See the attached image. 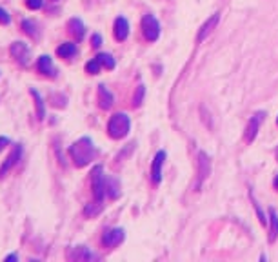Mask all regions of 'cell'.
Instances as JSON below:
<instances>
[{"mask_svg":"<svg viewBox=\"0 0 278 262\" xmlns=\"http://www.w3.org/2000/svg\"><path fill=\"white\" fill-rule=\"evenodd\" d=\"M26 6L29 7V9H42L44 7V0H26Z\"/></svg>","mask_w":278,"mask_h":262,"instance_id":"484cf974","label":"cell"},{"mask_svg":"<svg viewBox=\"0 0 278 262\" xmlns=\"http://www.w3.org/2000/svg\"><path fill=\"white\" fill-rule=\"evenodd\" d=\"M9 53H11L13 58H17L19 64H27L29 62V46L26 42H15V44H11Z\"/></svg>","mask_w":278,"mask_h":262,"instance_id":"8fae6325","label":"cell"},{"mask_svg":"<svg viewBox=\"0 0 278 262\" xmlns=\"http://www.w3.org/2000/svg\"><path fill=\"white\" fill-rule=\"evenodd\" d=\"M113 33H115V39H117L118 42H122V40L128 39V35H129V22H128V19L118 17V19L115 20Z\"/></svg>","mask_w":278,"mask_h":262,"instance_id":"9a60e30c","label":"cell"},{"mask_svg":"<svg viewBox=\"0 0 278 262\" xmlns=\"http://www.w3.org/2000/svg\"><path fill=\"white\" fill-rule=\"evenodd\" d=\"M131 129V119L126 113H115L107 120V135L115 141H120L124 137H128Z\"/></svg>","mask_w":278,"mask_h":262,"instance_id":"7a4b0ae2","label":"cell"},{"mask_svg":"<svg viewBox=\"0 0 278 262\" xmlns=\"http://www.w3.org/2000/svg\"><path fill=\"white\" fill-rule=\"evenodd\" d=\"M9 144H11V141H9L7 137H0V151H2L6 146H9Z\"/></svg>","mask_w":278,"mask_h":262,"instance_id":"f546056e","label":"cell"},{"mask_svg":"<svg viewBox=\"0 0 278 262\" xmlns=\"http://www.w3.org/2000/svg\"><path fill=\"white\" fill-rule=\"evenodd\" d=\"M218 20H220V15L218 13H214V15H211L209 19L204 22L200 26V31H198V35H196V42H204V40L213 33V29L216 26H218Z\"/></svg>","mask_w":278,"mask_h":262,"instance_id":"7c38bea8","label":"cell"},{"mask_svg":"<svg viewBox=\"0 0 278 262\" xmlns=\"http://www.w3.org/2000/svg\"><path fill=\"white\" fill-rule=\"evenodd\" d=\"M67 27H69V33H71L75 40L80 42V40H84L86 37V24L82 22L80 19H71L67 22Z\"/></svg>","mask_w":278,"mask_h":262,"instance_id":"2e32d148","label":"cell"},{"mask_svg":"<svg viewBox=\"0 0 278 262\" xmlns=\"http://www.w3.org/2000/svg\"><path fill=\"white\" fill-rule=\"evenodd\" d=\"M98 106L102 109H111L113 108V104H115V95L111 93L109 90H107V86H104V84H100L98 86Z\"/></svg>","mask_w":278,"mask_h":262,"instance_id":"5bb4252c","label":"cell"},{"mask_svg":"<svg viewBox=\"0 0 278 262\" xmlns=\"http://www.w3.org/2000/svg\"><path fill=\"white\" fill-rule=\"evenodd\" d=\"M100 62V64L106 68V70H115V66H117V62H115V58L111 57L109 53H98L97 57H95Z\"/></svg>","mask_w":278,"mask_h":262,"instance_id":"603a6c76","label":"cell"},{"mask_svg":"<svg viewBox=\"0 0 278 262\" xmlns=\"http://www.w3.org/2000/svg\"><path fill=\"white\" fill-rule=\"evenodd\" d=\"M277 122H278V119H277Z\"/></svg>","mask_w":278,"mask_h":262,"instance_id":"e575fe53","label":"cell"},{"mask_svg":"<svg viewBox=\"0 0 278 262\" xmlns=\"http://www.w3.org/2000/svg\"><path fill=\"white\" fill-rule=\"evenodd\" d=\"M69 261H77V262H87V261H97L98 255H95L87 246H75V248L67 253Z\"/></svg>","mask_w":278,"mask_h":262,"instance_id":"30bf717a","label":"cell"},{"mask_svg":"<svg viewBox=\"0 0 278 262\" xmlns=\"http://www.w3.org/2000/svg\"><path fill=\"white\" fill-rule=\"evenodd\" d=\"M275 155H277V160H278V147H277V153H275Z\"/></svg>","mask_w":278,"mask_h":262,"instance_id":"d6a6232c","label":"cell"},{"mask_svg":"<svg viewBox=\"0 0 278 262\" xmlns=\"http://www.w3.org/2000/svg\"><path fill=\"white\" fill-rule=\"evenodd\" d=\"M126 231L122 228H106L102 233V246L104 248H117L118 244L124 242Z\"/></svg>","mask_w":278,"mask_h":262,"instance_id":"8992f818","label":"cell"},{"mask_svg":"<svg viewBox=\"0 0 278 262\" xmlns=\"http://www.w3.org/2000/svg\"><path fill=\"white\" fill-rule=\"evenodd\" d=\"M29 93H31V96L35 98V108H37V119L39 120H44L45 119V104H44V98H42V95H40L37 90H29Z\"/></svg>","mask_w":278,"mask_h":262,"instance_id":"7402d4cb","label":"cell"},{"mask_svg":"<svg viewBox=\"0 0 278 262\" xmlns=\"http://www.w3.org/2000/svg\"><path fill=\"white\" fill-rule=\"evenodd\" d=\"M251 200H253V204H255V210H257V213H258V218H260V222L262 224H267V218H265V215H264V211L260 210V206H258V202L253 198V193H251Z\"/></svg>","mask_w":278,"mask_h":262,"instance_id":"83f0119b","label":"cell"},{"mask_svg":"<svg viewBox=\"0 0 278 262\" xmlns=\"http://www.w3.org/2000/svg\"><path fill=\"white\" fill-rule=\"evenodd\" d=\"M22 159V146L20 144H17V146L11 149V153L7 155V159L4 160V164L0 166V179H4L7 173L11 171L17 164H19V160Z\"/></svg>","mask_w":278,"mask_h":262,"instance_id":"ba28073f","label":"cell"},{"mask_svg":"<svg viewBox=\"0 0 278 262\" xmlns=\"http://www.w3.org/2000/svg\"><path fill=\"white\" fill-rule=\"evenodd\" d=\"M77 53H78V48L75 42H64V44H60L59 48H57V55H59L60 58H65V60L77 57Z\"/></svg>","mask_w":278,"mask_h":262,"instance_id":"e0dca14e","label":"cell"},{"mask_svg":"<svg viewBox=\"0 0 278 262\" xmlns=\"http://www.w3.org/2000/svg\"><path fill=\"white\" fill-rule=\"evenodd\" d=\"M9 22H11V15L7 13L4 7H0V24H2V26H7Z\"/></svg>","mask_w":278,"mask_h":262,"instance_id":"4316f807","label":"cell"},{"mask_svg":"<svg viewBox=\"0 0 278 262\" xmlns=\"http://www.w3.org/2000/svg\"><path fill=\"white\" fill-rule=\"evenodd\" d=\"M106 195H109L111 198H118L122 195V191H120V180L117 177L106 179Z\"/></svg>","mask_w":278,"mask_h":262,"instance_id":"44dd1931","label":"cell"},{"mask_svg":"<svg viewBox=\"0 0 278 262\" xmlns=\"http://www.w3.org/2000/svg\"><path fill=\"white\" fill-rule=\"evenodd\" d=\"M6 261H19V255H17V253H11V255L6 257Z\"/></svg>","mask_w":278,"mask_h":262,"instance_id":"4dcf8cb0","label":"cell"},{"mask_svg":"<svg viewBox=\"0 0 278 262\" xmlns=\"http://www.w3.org/2000/svg\"><path fill=\"white\" fill-rule=\"evenodd\" d=\"M144 96H146V86H144V84H138L135 91V96H133V106H135V108H138V106L142 104Z\"/></svg>","mask_w":278,"mask_h":262,"instance_id":"cb8c5ba5","label":"cell"},{"mask_svg":"<svg viewBox=\"0 0 278 262\" xmlns=\"http://www.w3.org/2000/svg\"><path fill=\"white\" fill-rule=\"evenodd\" d=\"M104 211V204H102V200H93V202H89V204H86L84 206V217L87 218H95L98 217L100 213Z\"/></svg>","mask_w":278,"mask_h":262,"instance_id":"ffe728a7","label":"cell"},{"mask_svg":"<svg viewBox=\"0 0 278 262\" xmlns=\"http://www.w3.org/2000/svg\"><path fill=\"white\" fill-rule=\"evenodd\" d=\"M264 117H265L264 111H258V113H255V115L249 119L247 128H246V131H244V139H246L247 144H251V142L257 139L260 126H262V122H264Z\"/></svg>","mask_w":278,"mask_h":262,"instance_id":"52a82bcc","label":"cell"},{"mask_svg":"<svg viewBox=\"0 0 278 262\" xmlns=\"http://www.w3.org/2000/svg\"><path fill=\"white\" fill-rule=\"evenodd\" d=\"M278 238V211L269 210V242H277Z\"/></svg>","mask_w":278,"mask_h":262,"instance_id":"d6986e66","label":"cell"},{"mask_svg":"<svg viewBox=\"0 0 278 262\" xmlns=\"http://www.w3.org/2000/svg\"><path fill=\"white\" fill-rule=\"evenodd\" d=\"M51 2H59V0H51Z\"/></svg>","mask_w":278,"mask_h":262,"instance_id":"836d02e7","label":"cell"},{"mask_svg":"<svg viewBox=\"0 0 278 262\" xmlns=\"http://www.w3.org/2000/svg\"><path fill=\"white\" fill-rule=\"evenodd\" d=\"M275 188H277V190H278V175H277V177H275Z\"/></svg>","mask_w":278,"mask_h":262,"instance_id":"1f68e13d","label":"cell"},{"mask_svg":"<svg viewBox=\"0 0 278 262\" xmlns=\"http://www.w3.org/2000/svg\"><path fill=\"white\" fill-rule=\"evenodd\" d=\"M91 46H93V48H100V46H102V35L95 33V35L91 37Z\"/></svg>","mask_w":278,"mask_h":262,"instance_id":"f1b7e54d","label":"cell"},{"mask_svg":"<svg viewBox=\"0 0 278 262\" xmlns=\"http://www.w3.org/2000/svg\"><path fill=\"white\" fill-rule=\"evenodd\" d=\"M142 33L148 42H155L160 37V22L153 15H144L142 19Z\"/></svg>","mask_w":278,"mask_h":262,"instance_id":"5b68a950","label":"cell"},{"mask_svg":"<svg viewBox=\"0 0 278 262\" xmlns=\"http://www.w3.org/2000/svg\"><path fill=\"white\" fill-rule=\"evenodd\" d=\"M69 157L77 167H84L97 157V147L89 137H80L69 146Z\"/></svg>","mask_w":278,"mask_h":262,"instance_id":"6da1fadb","label":"cell"},{"mask_svg":"<svg viewBox=\"0 0 278 262\" xmlns=\"http://www.w3.org/2000/svg\"><path fill=\"white\" fill-rule=\"evenodd\" d=\"M209 175H211V159L206 151H198V155H196V179L193 184L194 191H200V188L204 186Z\"/></svg>","mask_w":278,"mask_h":262,"instance_id":"3957f363","label":"cell"},{"mask_svg":"<svg viewBox=\"0 0 278 262\" xmlns=\"http://www.w3.org/2000/svg\"><path fill=\"white\" fill-rule=\"evenodd\" d=\"M20 27H22V31L26 33L27 37H31V39H39L40 35V29H39V24L31 19H24L20 22Z\"/></svg>","mask_w":278,"mask_h":262,"instance_id":"ac0fdd59","label":"cell"},{"mask_svg":"<svg viewBox=\"0 0 278 262\" xmlns=\"http://www.w3.org/2000/svg\"><path fill=\"white\" fill-rule=\"evenodd\" d=\"M100 70H102V64L98 62L97 58H93V60H89V62L86 64V71H87L89 75H97V73H100Z\"/></svg>","mask_w":278,"mask_h":262,"instance_id":"d4e9b609","label":"cell"},{"mask_svg":"<svg viewBox=\"0 0 278 262\" xmlns=\"http://www.w3.org/2000/svg\"><path fill=\"white\" fill-rule=\"evenodd\" d=\"M37 68H39V73H42L44 77L55 78L57 77V68L53 66V60L49 55H42L37 60Z\"/></svg>","mask_w":278,"mask_h":262,"instance_id":"4fadbf2b","label":"cell"},{"mask_svg":"<svg viewBox=\"0 0 278 262\" xmlns=\"http://www.w3.org/2000/svg\"><path fill=\"white\" fill-rule=\"evenodd\" d=\"M168 159V153L160 149V151H156L155 159H153V164H151V180H153V184H160L162 182V167H164V162Z\"/></svg>","mask_w":278,"mask_h":262,"instance_id":"9c48e42d","label":"cell"},{"mask_svg":"<svg viewBox=\"0 0 278 262\" xmlns=\"http://www.w3.org/2000/svg\"><path fill=\"white\" fill-rule=\"evenodd\" d=\"M91 190H93V197L97 200H104V197H106V179H104L102 166H95L91 171Z\"/></svg>","mask_w":278,"mask_h":262,"instance_id":"277c9868","label":"cell"}]
</instances>
